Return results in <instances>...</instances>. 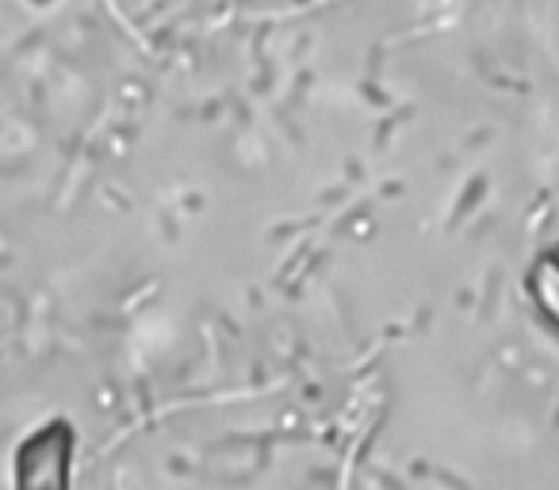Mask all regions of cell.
I'll return each instance as SVG.
<instances>
[{"mask_svg":"<svg viewBox=\"0 0 559 490\" xmlns=\"http://www.w3.org/2000/svg\"><path fill=\"white\" fill-rule=\"evenodd\" d=\"M78 429L70 418H50L20 437L12 452V490H73Z\"/></svg>","mask_w":559,"mask_h":490,"instance_id":"1","label":"cell"},{"mask_svg":"<svg viewBox=\"0 0 559 490\" xmlns=\"http://www.w3.org/2000/svg\"><path fill=\"white\" fill-rule=\"evenodd\" d=\"M525 296L536 307L548 334L559 342V246L544 250L525 273Z\"/></svg>","mask_w":559,"mask_h":490,"instance_id":"2","label":"cell"}]
</instances>
